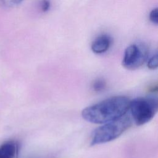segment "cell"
<instances>
[{
	"label": "cell",
	"mask_w": 158,
	"mask_h": 158,
	"mask_svg": "<svg viewBox=\"0 0 158 158\" xmlns=\"http://www.w3.org/2000/svg\"><path fill=\"white\" fill-rule=\"evenodd\" d=\"M130 102L129 98L124 96H112L85 108L81 116L93 123H105L126 114Z\"/></svg>",
	"instance_id": "obj_1"
},
{
	"label": "cell",
	"mask_w": 158,
	"mask_h": 158,
	"mask_svg": "<svg viewBox=\"0 0 158 158\" xmlns=\"http://www.w3.org/2000/svg\"><path fill=\"white\" fill-rule=\"evenodd\" d=\"M131 117L125 114L96 128L91 139V146L101 144L118 138L131 125Z\"/></svg>",
	"instance_id": "obj_2"
},
{
	"label": "cell",
	"mask_w": 158,
	"mask_h": 158,
	"mask_svg": "<svg viewBox=\"0 0 158 158\" xmlns=\"http://www.w3.org/2000/svg\"><path fill=\"white\" fill-rule=\"evenodd\" d=\"M136 125H144L152 119L158 110V101L152 96L136 98L130 102L129 109Z\"/></svg>",
	"instance_id": "obj_3"
},
{
	"label": "cell",
	"mask_w": 158,
	"mask_h": 158,
	"mask_svg": "<svg viewBox=\"0 0 158 158\" xmlns=\"http://www.w3.org/2000/svg\"><path fill=\"white\" fill-rule=\"evenodd\" d=\"M149 49L144 43L131 44L125 51L122 60L123 66L128 70H135L147 60Z\"/></svg>",
	"instance_id": "obj_4"
},
{
	"label": "cell",
	"mask_w": 158,
	"mask_h": 158,
	"mask_svg": "<svg viewBox=\"0 0 158 158\" xmlns=\"http://www.w3.org/2000/svg\"><path fill=\"white\" fill-rule=\"evenodd\" d=\"M111 44L109 36L102 35L97 37L91 44V49L96 54H102L107 51Z\"/></svg>",
	"instance_id": "obj_5"
},
{
	"label": "cell",
	"mask_w": 158,
	"mask_h": 158,
	"mask_svg": "<svg viewBox=\"0 0 158 158\" xmlns=\"http://www.w3.org/2000/svg\"><path fill=\"white\" fill-rule=\"evenodd\" d=\"M17 152V146L13 142H7L0 146V158H14Z\"/></svg>",
	"instance_id": "obj_6"
},
{
	"label": "cell",
	"mask_w": 158,
	"mask_h": 158,
	"mask_svg": "<svg viewBox=\"0 0 158 158\" xmlns=\"http://www.w3.org/2000/svg\"><path fill=\"white\" fill-rule=\"evenodd\" d=\"M91 88L95 92H101L106 89V82L102 78H98L92 83Z\"/></svg>",
	"instance_id": "obj_7"
},
{
	"label": "cell",
	"mask_w": 158,
	"mask_h": 158,
	"mask_svg": "<svg viewBox=\"0 0 158 158\" xmlns=\"http://www.w3.org/2000/svg\"><path fill=\"white\" fill-rule=\"evenodd\" d=\"M158 65V56L157 54H155L148 60L147 66L151 70H154L157 68Z\"/></svg>",
	"instance_id": "obj_8"
},
{
	"label": "cell",
	"mask_w": 158,
	"mask_h": 158,
	"mask_svg": "<svg viewBox=\"0 0 158 158\" xmlns=\"http://www.w3.org/2000/svg\"><path fill=\"white\" fill-rule=\"evenodd\" d=\"M23 0H0V4L5 7H12L20 4Z\"/></svg>",
	"instance_id": "obj_9"
},
{
	"label": "cell",
	"mask_w": 158,
	"mask_h": 158,
	"mask_svg": "<svg viewBox=\"0 0 158 158\" xmlns=\"http://www.w3.org/2000/svg\"><path fill=\"white\" fill-rule=\"evenodd\" d=\"M149 20L151 22H152L154 24H157L158 23V9L157 8H155L152 9L149 16Z\"/></svg>",
	"instance_id": "obj_10"
},
{
	"label": "cell",
	"mask_w": 158,
	"mask_h": 158,
	"mask_svg": "<svg viewBox=\"0 0 158 158\" xmlns=\"http://www.w3.org/2000/svg\"><path fill=\"white\" fill-rule=\"evenodd\" d=\"M41 10L43 12H46L50 7V2L48 0H42L40 3Z\"/></svg>",
	"instance_id": "obj_11"
}]
</instances>
